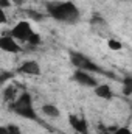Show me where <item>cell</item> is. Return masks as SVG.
<instances>
[{
    "label": "cell",
    "mask_w": 132,
    "mask_h": 134,
    "mask_svg": "<svg viewBox=\"0 0 132 134\" xmlns=\"http://www.w3.org/2000/svg\"><path fill=\"white\" fill-rule=\"evenodd\" d=\"M48 14L62 24H76L79 20V9L73 2H53L47 5Z\"/></svg>",
    "instance_id": "1"
},
{
    "label": "cell",
    "mask_w": 132,
    "mask_h": 134,
    "mask_svg": "<svg viewBox=\"0 0 132 134\" xmlns=\"http://www.w3.org/2000/svg\"><path fill=\"white\" fill-rule=\"evenodd\" d=\"M9 109L20 117L30 119V120H37V114L33 108V98L28 92H22L17 97V100L9 104Z\"/></svg>",
    "instance_id": "2"
},
{
    "label": "cell",
    "mask_w": 132,
    "mask_h": 134,
    "mask_svg": "<svg viewBox=\"0 0 132 134\" xmlns=\"http://www.w3.org/2000/svg\"><path fill=\"white\" fill-rule=\"evenodd\" d=\"M70 61L75 67H78L79 70H86V72H103L93 61H90L87 56H84L82 53L78 52H70Z\"/></svg>",
    "instance_id": "3"
},
{
    "label": "cell",
    "mask_w": 132,
    "mask_h": 134,
    "mask_svg": "<svg viewBox=\"0 0 132 134\" xmlns=\"http://www.w3.org/2000/svg\"><path fill=\"white\" fill-rule=\"evenodd\" d=\"M33 34H34V31H33V28H31V25H30L28 22H25V20L19 22V24L9 31V36H13L14 39L23 41V42H28Z\"/></svg>",
    "instance_id": "4"
},
{
    "label": "cell",
    "mask_w": 132,
    "mask_h": 134,
    "mask_svg": "<svg viewBox=\"0 0 132 134\" xmlns=\"http://www.w3.org/2000/svg\"><path fill=\"white\" fill-rule=\"evenodd\" d=\"M73 80L76 81V83H79V84H82V86H89V87H97L98 86V81L89 73V72H86V70H76L75 72V75H73Z\"/></svg>",
    "instance_id": "5"
},
{
    "label": "cell",
    "mask_w": 132,
    "mask_h": 134,
    "mask_svg": "<svg viewBox=\"0 0 132 134\" xmlns=\"http://www.w3.org/2000/svg\"><path fill=\"white\" fill-rule=\"evenodd\" d=\"M0 48L3 52H8V53H19L22 50L20 45L14 41V37L13 36H6V34H3L0 37Z\"/></svg>",
    "instance_id": "6"
},
{
    "label": "cell",
    "mask_w": 132,
    "mask_h": 134,
    "mask_svg": "<svg viewBox=\"0 0 132 134\" xmlns=\"http://www.w3.org/2000/svg\"><path fill=\"white\" fill-rule=\"evenodd\" d=\"M68 122L71 125V128L75 131L81 134H87V120L84 117H78V115H68Z\"/></svg>",
    "instance_id": "7"
},
{
    "label": "cell",
    "mask_w": 132,
    "mask_h": 134,
    "mask_svg": "<svg viewBox=\"0 0 132 134\" xmlns=\"http://www.w3.org/2000/svg\"><path fill=\"white\" fill-rule=\"evenodd\" d=\"M19 70L27 73V75H40V66L36 61H25L19 67Z\"/></svg>",
    "instance_id": "8"
},
{
    "label": "cell",
    "mask_w": 132,
    "mask_h": 134,
    "mask_svg": "<svg viewBox=\"0 0 132 134\" xmlns=\"http://www.w3.org/2000/svg\"><path fill=\"white\" fill-rule=\"evenodd\" d=\"M95 94L99 98H104V100H110L112 98V89L109 84H98L95 87Z\"/></svg>",
    "instance_id": "9"
},
{
    "label": "cell",
    "mask_w": 132,
    "mask_h": 134,
    "mask_svg": "<svg viewBox=\"0 0 132 134\" xmlns=\"http://www.w3.org/2000/svg\"><path fill=\"white\" fill-rule=\"evenodd\" d=\"M3 98H5V101H8V103L16 101L17 100V89H16L14 86L6 87V89L3 91Z\"/></svg>",
    "instance_id": "10"
},
{
    "label": "cell",
    "mask_w": 132,
    "mask_h": 134,
    "mask_svg": "<svg viewBox=\"0 0 132 134\" xmlns=\"http://www.w3.org/2000/svg\"><path fill=\"white\" fill-rule=\"evenodd\" d=\"M42 112H44L45 115H48V117H53V119L59 117V109H58L55 104H44V106H42Z\"/></svg>",
    "instance_id": "11"
},
{
    "label": "cell",
    "mask_w": 132,
    "mask_h": 134,
    "mask_svg": "<svg viewBox=\"0 0 132 134\" xmlns=\"http://www.w3.org/2000/svg\"><path fill=\"white\" fill-rule=\"evenodd\" d=\"M123 92H124V95H132V76H124V80H123Z\"/></svg>",
    "instance_id": "12"
},
{
    "label": "cell",
    "mask_w": 132,
    "mask_h": 134,
    "mask_svg": "<svg viewBox=\"0 0 132 134\" xmlns=\"http://www.w3.org/2000/svg\"><path fill=\"white\" fill-rule=\"evenodd\" d=\"M103 134H132V131L129 128H107Z\"/></svg>",
    "instance_id": "13"
},
{
    "label": "cell",
    "mask_w": 132,
    "mask_h": 134,
    "mask_svg": "<svg viewBox=\"0 0 132 134\" xmlns=\"http://www.w3.org/2000/svg\"><path fill=\"white\" fill-rule=\"evenodd\" d=\"M25 14L30 16V17H31L33 20H36V22H42V20H44V14H42V13H37V11H33V9H27Z\"/></svg>",
    "instance_id": "14"
},
{
    "label": "cell",
    "mask_w": 132,
    "mask_h": 134,
    "mask_svg": "<svg viewBox=\"0 0 132 134\" xmlns=\"http://www.w3.org/2000/svg\"><path fill=\"white\" fill-rule=\"evenodd\" d=\"M107 45H109L110 50H121V42H118L115 39H109L107 41Z\"/></svg>",
    "instance_id": "15"
},
{
    "label": "cell",
    "mask_w": 132,
    "mask_h": 134,
    "mask_svg": "<svg viewBox=\"0 0 132 134\" xmlns=\"http://www.w3.org/2000/svg\"><path fill=\"white\" fill-rule=\"evenodd\" d=\"M13 76H14L13 72H5V70H3V72L0 73V83H5V81H8V80L13 78Z\"/></svg>",
    "instance_id": "16"
},
{
    "label": "cell",
    "mask_w": 132,
    "mask_h": 134,
    "mask_svg": "<svg viewBox=\"0 0 132 134\" xmlns=\"http://www.w3.org/2000/svg\"><path fill=\"white\" fill-rule=\"evenodd\" d=\"M6 134H20V130L17 125H8L6 126Z\"/></svg>",
    "instance_id": "17"
},
{
    "label": "cell",
    "mask_w": 132,
    "mask_h": 134,
    "mask_svg": "<svg viewBox=\"0 0 132 134\" xmlns=\"http://www.w3.org/2000/svg\"><path fill=\"white\" fill-rule=\"evenodd\" d=\"M40 41H42V39H40V36H39L37 33H34L33 36L30 37L28 44H31V45H39V44H40Z\"/></svg>",
    "instance_id": "18"
},
{
    "label": "cell",
    "mask_w": 132,
    "mask_h": 134,
    "mask_svg": "<svg viewBox=\"0 0 132 134\" xmlns=\"http://www.w3.org/2000/svg\"><path fill=\"white\" fill-rule=\"evenodd\" d=\"M93 25H98V24H104V19L101 17V16H98V14H95L93 17H92V20H90Z\"/></svg>",
    "instance_id": "19"
},
{
    "label": "cell",
    "mask_w": 132,
    "mask_h": 134,
    "mask_svg": "<svg viewBox=\"0 0 132 134\" xmlns=\"http://www.w3.org/2000/svg\"><path fill=\"white\" fill-rule=\"evenodd\" d=\"M11 3H13L11 0H0V8H2V9H5V8H8Z\"/></svg>",
    "instance_id": "20"
},
{
    "label": "cell",
    "mask_w": 132,
    "mask_h": 134,
    "mask_svg": "<svg viewBox=\"0 0 132 134\" xmlns=\"http://www.w3.org/2000/svg\"><path fill=\"white\" fill-rule=\"evenodd\" d=\"M16 6H20V5H23V0H11Z\"/></svg>",
    "instance_id": "21"
},
{
    "label": "cell",
    "mask_w": 132,
    "mask_h": 134,
    "mask_svg": "<svg viewBox=\"0 0 132 134\" xmlns=\"http://www.w3.org/2000/svg\"><path fill=\"white\" fill-rule=\"evenodd\" d=\"M0 20H2V22H5V20H6V17H5V14H3V9L0 11Z\"/></svg>",
    "instance_id": "22"
},
{
    "label": "cell",
    "mask_w": 132,
    "mask_h": 134,
    "mask_svg": "<svg viewBox=\"0 0 132 134\" xmlns=\"http://www.w3.org/2000/svg\"><path fill=\"white\" fill-rule=\"evenodd\" d=\"M0 134H6V126H2L0 128Z\"/></svg>",
    "instance_id": "23"
}]
</instances>
